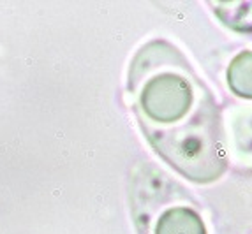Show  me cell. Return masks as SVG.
<instances>
[{"instance_id": "cell-3", "label": "cell", "mask_w": 252, "mask_h": 234, "mask_svg": "<svg viewBox=\"0 0 252 234\" xmlns=\"http://www.w3.org/2000/svg\"><path fill=\"white\" fill-rule=\"evenodd\" d=\"M227 85L236 95L252 99V51H244L233 58L227 69Z\"/></svg>"}, {"instance_id": "cell-2", "label": "cell", "mask_w": 252, "mask_h": 234, "mask_svg": "<svg viewBox=\"0 0 252 234\" xmlns=\"http://www.w3.org/2000/svg\"><path fill=\"white\" fill-rule=\"evenodd\" d=\"M150 234H206V227L196 209L171 206L160 211Z\"/></svg>"}, {"instance_id": "cell-1", "label": "cell", "mask_w": 252, "mask_h": 234, "mask_svg": "<svg viewBox=\"0 0 252 234\" xmlns=\"http://www.w3.org/2000/svg\"><path fill=\"white\" fill-rule=\"evenodd\" d=\"M129 93L147 139L178 173L208 183L226 171L219 108L177 48L166 41L141 48L129 71Z\"/></svg>"}, {"instance_id": "cell-4", "label": "cell", "mask_w": 252, "mask_h": 234, "mask_svg": "<svg viewBox=\"0 0 252 234\" xmlns=\"http://www.w3.org/2000/svg\"><path fill=\"white\" fill-rule=\"evenodd\" d=\"M235 7L238 9H224L227 13H236V16L222 20L224 23L240 32L252 30V2H235Z\"/></svg>"}]
</instances>
